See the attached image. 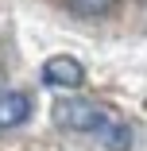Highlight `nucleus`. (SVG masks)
Listing matches in <instances>:
<instances>
[{"mask_svg":"<svg viewBox=\"0 0 147 151\" xmlns=\"http://www.w3.org/2000/svg\"><path fill=\"white\" fill-rule=\"evenodd\" d=\"M101 105H93V101H81V97H66V101H58L54 105V120L62 128H70V132H93L97 128V120H101Z\"/></svg>","mask_w":147,"mask_h":151,"instance_id":"1","label":"nucleus"},{"mask_svg":"<svg viewBox=\"0 0 147 151\" xmlns=\"http://www.w3.org/2000/svg\"><path fill=\"white\" fill-rule=\"evenodd\" d=\"M81 81H85V70H81L77 58H70V54L47 58V66H43V85H50V89H77Z\"/></svg>","mask_w":147,"mask_h":151,"instance_id":"2","label":"nucleus"},{"mask_svg":"<svg viewBox=\"0 0 147 151\" xmlns=\"http://www.w3.org/2000/svg\"><path fill=\"white\" fill-rule=\"evenodd\" d=\"M89 136H97L108 151H132V128L124 124V120L120 116H116V112H101V120H97V128L89 132Z\"/></svg>","mask_w":147,"mask_h":151,"instance_id":"3","label":"nucleus"},{"mask_svg":"<svg viewBox=\"0 0 147 151\" xmlns=\"http://www.w3.org/2000/svg\"><path fill=\"white\" fill-rule=\"evenodd\" d=\"M31 116V97L27 93H0V128H16Z\"/></svg>","mask_w":147,"mask_h":151,"instance_id":"4","label":"nucleus"},{"mask_svg":"<svg viewBox=\"0 0 147 151\" xmlns=\"http://www.w3.org/2000/svg\"><path fill=\"white\" fill-rule=\"evenodd\" d=\"M66 4H70V12L74 16H105V12H112V4H116V0H66Z\"/></svg>","mask_w":147,"mask_h":151,"instance_id":"5","label":"nucleus"}]
</instances>
